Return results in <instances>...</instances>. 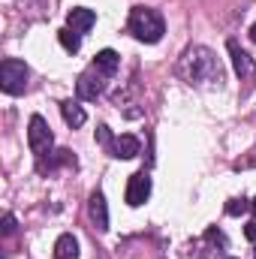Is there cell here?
<instances>
[{
	"mask_svg": "<svg viewBox=\"0 0 256 259\" xmlns=\"http://www.w3.org/2000/svg\"><path fill=\"white\" fill-rule=\"evenodd\" d=\"M178 72L187 81H223V69L217 64V58L208 49H202V46L184 52V58L178 64Z\"/></svg>",
	"mask_w": 256,
	"mask_h": 259,
	"instance_id": "6da1fadb",
	"label": "cell"
},
{
	"mask_svg": "<svg viewBox=\"0 0 256 259\" xmlns=\"http://www.w3.org/2000/svg\"><path fill=\"white\" fill-rule=\"evenodd\" d=\"M130 33L139 39V42H160L163 33H166V24H163V15L157 9H148V6H136L130 12Z\"/></svg>",
	"mask_w": 256,
	"mask_h": 259,
	"instance_id": "7a4b0ae2",
	"label": "cell"
},
{
	"mask_svg": "<svg viewBox=\"0 0 256 259\" xmlns=\"http://www.w3.org/2000/svg\"><path fill=\"white\" fill-rule=\"evenodd\" d=\"M27 64L24 61H15V58H6L3 64H0V88H3V94H9V97H18L24 88H27Z\"/></svg>",
	"mask_w": 256,
	"mask_h": 259,
	"instance_id": "3957f363",
	"label": "cell"
},
{
	"mask_svg": "<svg viewBox=\"0 0 256 259\" xmlns=\"http://www.w3.org/2000/svg\"><path fill=\"white\" fill-rule=\"evenodd\" d=\"M27 145H30V151L42 160L46 154H52V145H55V136H52V130L46 124V118L42 115H33L30 118V124H27Z\"/></svg>",
	"mask_w": 256,
	"mask_h": 259,
	"instance_id": "277c9868",
	"label": "cell"
},
{
	"mask_svg": "<svg viewBox=\"0 0 256 259\" xmlns=\"http://www.w3.org/2000/svg\"><path fill=\"white\" fill-rule=\"evenodd\" d=\"M103 72L97 69V66H91L88 72H81L78 75V81H75V94H78V100H97L100 94H103Z\"/></svg>",
	"mask_w": 256,
	"mask_h": 259,
	"instance_id": "5b68a950",
	"label": "cell"
},
{
	"mask_svg": "<svg viewBox=\"0 0 256 259\" xmlns=\"http://www.w3.org/2000/svg\"><path fill=\"white\" fill-rule=\"evenodd\" d=\"M148 196H151V178H148L145 172L130 175V181H127V205L139 208V205L148 202Z\"/></svg>",
	"mask_w": 256,
	"mask_h": 259,
	"instance_id": "8992f818",
	"label": "cell"
},
{
	"mask_svg": "<svg viewBox=\"0 0 256 259\" xmlns=\"http://www.w3.org/2000/svg\"><path fill=\"white\" fill-rule=\"evenodd\" d=\"M88 214H91V220L97 223V229H100V232H106V229H109V208H106V196H103V193H91Z\"/></svg>",
	"mask_w": 256,
	"mask_h": 259,
	"instance_id": "52a82bcc",
	"label": "cell"
},
{
	"mask_svg": "<svg viewBox=\"0 0 256 259\" xmlns=\"http://www.w3.org/2000/svg\"><path fill=\"white\" fill-rule=\"evenodd\" d=\"M66 21H69V27L75 30V33H88L94 24H97V12L94 9H69V15H66Z\"/></svg>",
	"mask_w": 256,
	"mask_h": 259,
	"instance_id": "ba28073f",
	"label": "cell"
},
{
	"mask_svg": "<svg viewBox=\"0 0 256 259\" xmlns=\"http://www.w3.org/2000/svg\"><path fill=\"white\" fill-rule=\"evenodd\" d=\"M229 55H232V66H235V72H238L241 78H250V75H253V61H250V55H247L235 39H229Z\"/></svg>",
	"mask_w": 256,
	"mask_h": 259,
	"instance_id": "9c48e42d",
	"label": "cell"
},
{
	"mask_svg": "<svg viewBox=\"0 0 256 259\" xmlns=\"http://www.w3.org/2000/svg\"><path fill=\"white\" fill-rule=\"evenodd\" d=\"M139 151H142V142H139L136 136H130V133H124V136L115 142V157H121V160L139 157Z\"/></svg>",
	"mask_w": 256,
	"mask_h": 259,
	"instance_id": "30bf717a",
	"label": "cell"
},
{
	"mask_svg": "<svg viewBox=\"0 0 256 259\" xmlns=\"http://www.w3.org/2000/svg\"><path fill=\"white\" fill-rule=\"evenodd\" d=\"M118 64H121V58H118V52H112V49H103V52L94 58V66H97L103 75H115V72H118Z\"/></svg>",
	"mask_w": 256,
	"mask_h": 259,
	"instance_id": "8fae6325",
	"label": "cell"
},
{
	"mask_svg": "<svg viewBox=\"0 0 256 259\" xmlns=\"http://www.w3.org/2000/svg\"><path fill=\"white\" fill-rule=\"evenodd\" d=\"M55 259H78V241H75V235H61L58 241H55Z\"/></svg>",
	"mask_w": 256,
	"mask_h": 259,
	"instance_id": "7c38bea8",
	"label": "cell"
},
{
	"mask_svg": "<svg viewBox=\"0 0 256 259\" xmlns=\"http://www.w3.org/2000/svg\"><path fill=\"white\" fill-rule=\"evenodd\" d=\"M61 115H64V121L69 127H81V124L88 121L84 109H81L78 103H72V100H64V103H61Z\"/></svg>",
	"mask_w": 256,
	"mask_h": 259,
	"instance_id": "4fadbf2b",
	"label": "cell"
},
{
	"mask_svg": "<svg viewBox=\"0 0 256 259\" xmlns=\"http://www.w3.org/2000/svg\"><path fill=\"white\" fill-rule=\"evenodd\" d=\"M58 39H61V46H64L69 55H75V52L81 49V39H78V33H75L72 27H64V30H58Z\"/></svg>",
	"mask_w": 256,
	"mask_h": 259,
	"instance_id": "5bb4252c",
	"label": "cell"
},
{
	"mask_svg": "<svg viewBox=\"0 0 256 259\" xmlns=\"http://www.w3.org/2000/svg\"><path fill=\"white\" fill-rule=\"evenodd\" d=\"M247 208H250L247 199H229V202H226V214H229V217H238V214H244Z\"/></svg>",
	"mask_w": 256,
	"mask_h": 259,
	"instance_id": "9a60e30c",
	"label": "cell"
},
{
	"mask_svg": "<svg viewBox=\"0 0 256 259\" xmlns=\"http://www.w3.org/2000/svg\"><path fill=\"white\" fill-rule=\"evenodd\" d=\"M97 142L115 154V145H112V133H109V127H100V130H97Z\"/></svg>",
	"mask_w": 256,
	"mask_h": 259,
	"instance_id": "2e32d148",
	"label": "cell"
},
{
	"mask_svg": "<svg viewBox=\"0 0 256 259\" xmlns=\"http://www.w3.org/2000/svg\"><path fill=\"white\" fill-rule=\"evenodd\" d=\"M12 232H15V217L6 214V217H3V235H12Z\"/></svg>",
	"mask_w": 256,
	"mask_h": 259,
	"instance_id": "e0dca14e",
	"label": "cell"
},
{
	"mask_svg": "<svg viewBox=\"0 0 256 259\" xmlns=\"http://www.w3.org/2000/svg\"><path fill=\"white\" fill-rule=\"evenodd\" d=\"M244 238H247V241H256V220L244 226Z\"/></svg>",
	"mask_w": 256,
	"mask_h": 259,
	"instance_id": "ac0fdd59",
	"label": "cell"
},
{
	"mask_svg": "<svg viewBox=\"0 0 256 259\" xmlns=\"http://www.w3.org/2000/svg\"><path fill=\"white\" fill-rule=\"evenodd\" d=\"M250 39H253V42H256V24H253V27H250Z\"/></svg>",
	"mask_w": 256,
	"mask_h": 259,
	"instance_id": "d6986e66",
	"label": "cell"
},
{
	"mask_svg": "<svg viewBox=\"0 0 256 259\" xmlns=\"http://www.w3.org/2000/svg\"><path fill=\"white\" fill-rule=\"evenodd\" d=\"M250 211H253V214H256V199H253V202H250Z\"/></svg>",
	"mask_w": 256,
	"mask_h": 259,
	"instance_id": "ffe728a7",
	"label": "cell"
},
{
	"mask_svg": "<svg viewBox=\"0 0 256 259\" xmlns=\"http://www.w3.org/2000/svg\"><path fill=\"white\" fill-rule=\"evenodd\" d=\"M229 259H235V256H229Z\"/></svg>",
	"mask_w": 256,
	"mask_h": 259,
	"instance_id": "44dd1931",
	"label": "cell"
},
{
	"mask_svg": "<svg viewBox=\"0 0 256 259\" xmlns=\"http://www.w3.org/2000/svg\"><path fill=\"white\" fill-rule=\"evenodd\" d=\"M253 259H256V253H253Z\"/></svg>",
	"mask_w": 256,
	"mask_h": 259,
	"instance_id": "7402d4cb",
	"label": "cell"
}]
</instances>
